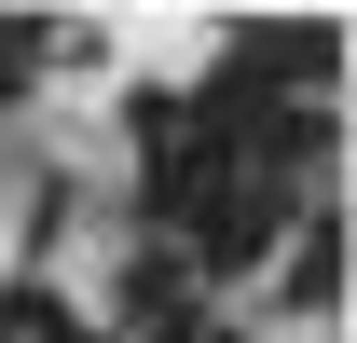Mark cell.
<instances>
[{
  "instance_id": "cell-1",
  "label": "cell",
  "mask_w": 357,
  "mask_h": 343,
  "mask_svg": "<svg viewBox=\"0 0 357 343\" xmlns=\"http://www.w3.org/2000/svg\"><path fill=\"white\" fill-rule=\"evenodd\" d=\"M0 343H83V316L42 302V289H0Z\"/></svg>"
}]
</instances>
